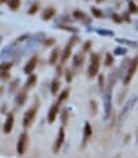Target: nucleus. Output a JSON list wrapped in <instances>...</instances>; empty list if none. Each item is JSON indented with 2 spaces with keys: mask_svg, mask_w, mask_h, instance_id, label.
Masks as SVG:
<instances>
[{
  "mask_svg": "<svg viewBox=\"0 0 138 158\" xmlns=\"http://www.w3.org/2000/svg\"><path fill=\"white\" fill-rule=\"evenodd\" d=\"M126 52H127V49L124 47H120V46L114 48V53L116 56H124Z\"/></svg>",
  "mask_w": 138,
  "mask_h": 158,
  "instance_id": "c756f323",
  "label": "nucleus"
},
{
  "mask_svg": "<svg viewBox=\"0 0 138 158\" xmlns=\"http://www.w3.org/2000/svg\"><path fill=\"white\" fill-rule=\"evenodd\" d=\"M84 61H85V57H84L83 53H77L73 58V67H75V69L80 67L83 65Z\"/></svg>",
  "mask_w": 138,
  "mask_h": 158,
  "instance_id": "6ab92c4d",
  "label": "nucleus"
},
{
  "mask_svg": "<svg viewBox=\"0 0 138 158\" xmlns=\"http://www.w3.org/2000/svg\"><path fill=\"white\" fill-rule=\"evenodd\" d=\"M59 112H60V103L55 102V103L50 106V110H48V112H47V121L50 124H53V123L55 122Z\"/></svg>",
  "mask_w": 138,
  "mask_h": 158,
  "instance_id": "1a4fd4ad",
  "label": "nucleus"
},
{
  "mask_svg": "<svg viewBox=\"0 0 138 158\" xmlns=\"http://www.w3.org/2000/svg\"><path fill=\"white\" fill-rule=\"evenodd\" d=\"M37 112H38V107H36V106L30 107L25 112L24 118H23V127H24L25 129L29 128L32 125L34 118L37 117Z\"/></svg>",
  "mask_w": 138,
  "mask_h": 158,
  "instance_id": "39448f33",
  "label": "nucleus"
},
{
  "mask_svg": "<svg viewBox=\"0 0 138 158\" xmlns=\"http://www.w3.org/2000/svg\"><path fill=\"white\" fill-rule=\"evenodd\" d=\"M116 41L120 44H125V45H130L132 47H137L138 43L136 41H131V40H126V39H116Z\"/></svg>",
  "mask_w": 138,
  "mask_h": 158,
  "instance_id": "4be33fe9",
  "label": "nucleus"
},
{
  "mask_svg": "<svg viewBox=\"0 0 138 158\" xmlns=\"http://www.w3.org/2000/svg\"><path fill=\"white\" fill-rule=\"evenodd\" d=\"M60 87H61V82L59 81V79L54 78L50 83V93L53 95H57L60 90Z\"/></svg>",
  "mask_w": 138,
  "mask_h": 158,
  "instance_id": "a211bd4d",
  "label": "nucleus"
},
{
  "mask_svg": "<svg viewBox=\"0 0 138 158\" xmlns=\"http://www.w3.org/2000/svg\"><path fill=\"white\" fill-rule=\"evenodd\" d=\"M55 39H47V40H45V41L43 42L44 44H45V46L46 47H48V46H51V45H54V43H55Z\"/></svg>",
  "mask_w": 138,
  "mask_h": 158,
  "instance_id": "58836bf2",
  "label": "nucleus"
},
{
  "mask_svg": "<svg viewBox=\"0 0 138 158\" xmlns=\"http://www.w3.org/2000/svg\"><path fill=\"white\" fill-rule=\"evenodd\" d=\"M57 28H59V29H62L64 30V31H67V32H71V33H77L78 32V30L76 29V28L74 27H71V26H67V25H58Z\"/></svg>",
  "mask_w": 138,
  "mask_h": 158,
  "instance_id": "393cba45",
  "label": "nucleus"
},
{
  "mask_svg": "<svg viewBox=\"0 0 138 158\" xmlns=\"http://www.w3.org/2000/svg\"><path fill=\"white\" fill-rule=\"evenodd\" d=\"M30 38H31V35H30V34H23L20 38L17 39V42H18V43H20V42H27V40H29Z\"/></svg>",
  "mask_w": 138,
  "mask_h": 158,
  "instance_id": "e433bc0d",
  "label": "nucleus"
},
{
  "mask_svg": "<svg viewBox=\"0 0 138 158\" xmlns=\"http://www.w3.org/2000/svg\"><path fill=\"white\" fill-rule=\"evenodd\" d=\"M91 135H92V126L89 122H85L84 125V132H83V145H85L90 139Z\"/></svg>",
  "mask_w": 138,
  "mask_h": 158,
  "instance_id": "4468645a",
  "label": "nucleus"
},
{
  "mask_svg": "<svg viewBox=\"0 0 138 158\" xmlns=\"http://www.w3.org/2000/svg\"><path fill=\"white\" fill-rule=\"evenodd\" d=\"M15 47H16L15 43H11V44H9V45H6V47L1 50V52H0V60L6 59L10 55H14V52H15Z\"/></svg>",
  "mask_w": 138,
  "mask_h": 158,
  "instance_id": "f8f14e48",
  "label": "nucleus"
},
{
  "mask_svg": "<svg viewBox=\"0 0 138 158\" xmlns=\"http://www.w3.org/2000/svg\"><path fill=\"white\" fill-rule=\"evenodd\" d=\"M91 13L95 18H102L104 16V13L102 12V10L95 8V6H91Z\"/></svg>",
  "mask_w": 138,
  "mask_h": 158,
  "instance_id": "a878e982",
  "label": "nucleus"
},
{
  "mask_svg": "<svg viewBox=\"0 0 138 158\" xmlns=\"http://www.w3.org/2000/svg\"><path fill=\"white\" fill-rule=\"evenodd\" d=\"M28 145V134L27 131H24L19 135L18 137L17 143H16V152L19 156H23L25 154L26 150H27Z\"/></svg>",
  "mask_w": 138,
  "mask_h": 158,
  "instance_id": "0eeeda50",
  "label": "nucleus"
},
{
  "mask_svg": "<svg viewBox=\"0 0 138 158\" xmlns=\"http://www.w3.org/2000/svg\"><path fill=\"white\" fill-rule=\"evenodd\" d=\"M6 3H8L9 8H10L12 11H16L20 6V1H18V0H12V1H8Z\"/></svg>",
  "mask_w": 138,
  "mask_h": 158,
  "instance_id": "bb28decb",
  "label": "nucleus"
},
{
  "mask_svg": "<svg viewBox=\"0 0 138 158\" xmlns=\"http://www.w3.org/2000/svg\"><path fill=\"white\" fill-rule=\"evenodd\" d=\"M111 95H113V91H111V87H107L106 90L103 95V107H104V120H108L110 117L111 110H113V101H111Z\"/></svg>",
  "mask_w": 138,
  "mask_h": 158,
  "instance_id": "f03ea898",
  "label": "nucleus"
},
{
  "mask_svg": "<svg viewBox=\"0 0 138 158\" xmlns=\"http://www.w3.org/2000/svg\"><path fill=\"white\" fill-rule=\"evenodd\" d=\"M19 83H20V79L19 78H15L14 80H12L10 82V85H9V93H14L16 90L18 89L19 87Z\"/></svg>",
  "mask_w": 138,
  "mask_h": 158,
  "instance_id": "aec40b11",
  "label": "nucleus"
},
{
  "mask_svg": "<svg viewBox=\"0 0 138 158\" xmlns=\"http://www.w3.org/2000/svg\"><path fill=\"white\" fill-rule=\"evenodd\" d=\"M97 32L100 34V35H104V36H113L114 35V31H110V30H103V29H99L97 30Z\"/></svg>",
  "mask_w": 138,
  "mask_h": 158,
  "instance_id": "7c9ffc66",
  "label": "nucleus"
},
{
  "mask_svg": "<svg viewBox=\"0 0 138 158\" xmlns=\"http://www.w3.org/2000/svg\"><path fill=\"white\" fill-rule=\"evenodd\" d=\"M122 18H124V19H125L127 23H130V22H131V17L128 16V13H124V14H123Z\"/></svg>",
  "mask_w": 138,
  "mask_h": 158,
  "instance_id": "79ce46f5",
  "label": "nucleus"
},
{
  "mask_svg": "<svg viewBox=\"0 0 138 158\" xmlns=\"http://www.w3.org/2000/svg\"><path fill=\"white\" fill-rule=\"evenodd\" d=\"M56 15V9L54 6H47L44 9L42 12V19L43 20H50Z\"/></svg>",
  "mask_w": 138,
  "mask_h": 158,
  "instance_id": "2eb2a0df",
  "label": "nucleus"
},
{
  "mask_svg": "<svg viewBox=\"0 0 138 158\" xmlns=\"http://www.w3.org/2000/svg\"><path fill=\"white\" fill-rule=\"evenodd\" d=\"M64 141H65V131H64V127L61 126L58 131V135H57V138H56L55 141V144L53 146V150L55 154H58L61 150V148L64 144Z\"/></svg>",
  "mask_w": 138,
  "mask_h": 158,
  "instance_id": "6e6552de",
  "label": "nucleus"
},
{
  "mask_svg": "<svg viewBox=\"0 0 138 158\" xmlns=\"http://www.w3.org/2000/svg\"><path fill=\"white\" fill-rule=\"evenodd\" d=\"M90 47H91V41H88V42H86L85 45L83 46V50L84 52H88V50L90 49Z\"/></svg>",
  "mask_w": 138,
  "mask_h": 158,
  "instance_id": "ea45409f",
  "label": "nucleus"
},
{
  "mask_svg": "<svg viewBox=\"0 0 138 158\" xmlns=\"http://www.w3.org/2000/svg\"><path fill=\"white\" fill-rule=\"evenodd\" d=\"M60 56V48L59 47H55L51 50L50 55V59H48V63L50 65H55L58 61V58Z\"/></svg>",
  "mask_w": 138,
  "mask_h": 158,
  "instance_id": "dca6fc26",
  "label": "nucleus"
},
{
  "mask_svg": "<svg viewBox=\"0 0 138 158\" xmlns=\"http://www.w3.org/2000/svg\"><path fill=\"white\" fill-rule=\"evenodd\" d=\"M90 107H91V112L92 114H97V102L94 101H90Z\"/></svg>",
  "mask_w": 138,
  "mask_h": 158,
  "instance_id": "c9c22d12",
  "label": "nucleus"
},
{
  "mask_svg": "<svg viewBox=\"0 0 138 158\" xmlns=\"http://www.w3.org/2000/svg\"><path fill=\"white\" fill-rule=\"evenodd\" d=\"M100 56L95 52H92L90 56V64L88 67V76L93 78L99 74L100 71Z\"/></svg>",
  "mask_w": 138,
  "mask_h": 158,
  "instance_id": "7ed1b4c3",
  "label": "nucleus"
},
{
  "mask_svg": "<svg viewBox=\"0 0 138 158\" xmlns=\"http://www.w3.org/2000/svg\"><path fill=\"white\" fill-rule=\"evenodd\" d=\"M10 77H11L10 72H6V71L0 72V80H2V81H6L9 78H10Z\"/></svg>",
  "mask_w": 138,
  "mask_h": 158,
  "instance_id": "72a5a7b5",
  "label": "nucleus"
},
{
  "mask_svg": "<svg viewBox=\"0 0 138 158\" xmlns=\"http://www.w3.org/2000/svg\"><path fill=\"white\" fill-rule=\"evenodd\" d=\"M27 91H26L25 89H22L20 91H18V93L16 94L15 98H14V102H15L16 106L18 107H22L25 105L26 101H27Z\"/></svg>",
  "mask_w": 138,
  "mask_h": 158,
  "instance_id": "ddd939ff",
  "label": "nucleus"
},
{
  "mask_svg": "<svg viewBox=\"0 0 138 158\" xmlns=\"http://www.w3.org/2000/svg\"><path fill=\"white\" fill-rule=\"evenodd\" d=\"M114 58L113 57V55H111L110 52H107L106 55H105L104 64L106 66H111L114 64Z\"/></svg>",
  "mask_w": 138,
  "mask_h": 158,
  "instance_id": "b1692460",
  "label": "nucleus"
},
{
  "mask_svg": "<svg viewBox=\"0 0 138 158\" xmlns=\"http://www.w3.org/2000/svg\"><path fill=\"white\" fill-rule=\"evenodd\" d=\"M73 16L75 18H77V19L83 20V22H84V20H88V18H89L88 16L86 15V14L84 13V12H81L80 10H75V11H74V12H73Z\"/></svg>",
  "mask_w": 138,
  "mask_h": 158,
  "instance_id": "5701e85b",
  "label": "nucleus"
},
{
  "mask_svg": "<svg viewBox=\"0 0 138 158\" xmlns=\"http://www.w3.org/2000/svg\"><path fill=\"white\" fill-rule=\"evenodd\" d=\"M37 63H38V58L37 57L30 58L29 61H28L24 66V73L26 75H31V74L33 73V71L36 69Z\"/></svg>",
  "mask_w": 138,
  "mask_h": 158,
  "instance_id": "9b49d317",
  "label": "nucleus"
},
{
  "mask_svg": "<svg viewBox=\"0 0 138 158\" xmlns=\"http://www.w3.org/2000/svg\"><path fill=\"white\" fill-rule=\"evenodd\" d=\"M136 103H137L136 94L131 95L130 98L126 101V103L124 104V106H123L122 110H121V112H120V115H119V124H123V123H124V121L128 118L130 113L132 112V110L134 109Z\"/></svg>",
  "mask_w": 138,
  "mask_h": 158,
  "instance_id": "f257e3e1",
  "label": "nucleus"
},
{
  "mask_svg": "<svg viewBox=\"0 0 138 158\" xmlns=\"http://www.w3.org/2000/svg\"><path fill=\"white\" fill-rule=\"evenodd\" d=\"M37 81H38V76L34 75V74H31V75H29V77L27 78V81H26V83H25V87L23 88V89H25L26 91H28L29 89H31V88H33L34 85H36Z\"/></svg>",
  "mask_w": 138,
  "mask_h": 158,
  "instance_id": "f3484780",
  "label": "nucleus"
},
{
  "mask_svg": "<svg viewBox=\"0 0 138 158\" xmlns=\"http://www.w3.org/2000/svg\"><path fill=\"white\" fill-rule=\"evenodd\" d=\"M69 95H70V89L69 88H67V89H64V90H62L61 93L59 94V96H58V103H60L61 104L62 102H64V101H67V98H69Z\"/></svg>",
  "mask_w": 138,
  "mask_h": 158,
  "instance_id": "412c9836",
  "label": "nucleus"
},
{
  "mask_svg": "<svg viewBox=\"0 0 138 158\" xmlns=\"http://www.w3.org/2000/svg\"><path fill=\"white\" fill-rule=\"evenodd\" d=\"M60 120H61V122H62V125H67V121H69V112H67V110L65 108L61 111Z\"/></svg>",
  "mask_w": 138,
  "mask_h": 158,
  "instance_id": "cd10ccee",
  "label": "nucleus"
},
{
  "mask_svg": "<svg viewBox=\"0 0 138 158\" xmlns=\"http://www.w3.org/2000/svg\"><path fill=\"white\" fill-rule=\"evenodd\" d=\"M128 13H132V14L138 13V6H136L135 2H133V1L128 2Z\"/></svg>",
  "mask_w": 138,
  "mask_h": 158,
  "instance_id": "c85d7f7f",
  "label": "nucleus"
},
{
  "mask_svg": "<svg viewBox=\"0 0 138 158\" xmlns=\"http://www.w3.org/2000/svg\"><path fill=\"white\" fill-rule=\"evenodd\" d=\"M137 69H138V57H134L132 60H131V63H130V65H128L127 71H126L124 77L122 78L123 85H126L132 81L134 75L136 74Z\"/></svg>",
  "mask_w": 138,
  "mask_h": 158,
  "instance_id": "20e7f679",
  "label": "nucleus"
},
{
  "mask_svg": "<svg viewBox=\"0 0 138 158\" xmlns=\"http://www.w3.org/2000/svg\"><path fill=\"white\" fill-rule=\"evenodd\" d=\"M111 19H113L116 24H121V23L123 22L122 16L119 15V14H117V13H113V15H111Z\"/></svg>",
  "mask_w": 138,
  "mask_h": 158,
  "instance_id": "473e14b6",
  "label": "nucleus"
},
{
  "mask_svg": "<svg viewBox=\"0 0 138 158\" xmlns=\"http://www.w3.org/2000/svg\"><path fill=\"white\" fill-rule=\"evenodd\" d=\"M39 6H40L39 3H33L31 6H30L29 10H28V14H29V15H33V14H36L39 10Z\"/></svg>",
  "mask_w": 138,
  "mask_h": 158,
  "instance_id": "2f4dec72",
  "label": "nucleus"
},
{
  "mask_svg": "<svg viewBox=\"0 0 138 158\" xmlns=\"http://www.w3.org/2000/svg\"><path fill=\"white\" fill-rule=\"evenodd\" d=\"M78 41H79V39L77 38L76 35H73L69 40V42H67V45H65L64 49H63L61 52V63H64V62L67 61V59H69L72 53V49H73V47L75 46V44Z\"/></svg>",
  "mask_w": 138,
  "mask_h": 158,
  "instance_id": "423d86ee",
  "label": "nucleus"
},
{
  "mask_svg": "<svg viewBox=\"0 0 138 158\" xmlns=\"http://www.w3.org/2000/svg\"><path fill=\"white\" fill-rule=\"evenodd\" d=\"M65 80H67V82H72V80H73V73L70 69L65 71Z\"/></svg>",
  "mask_w": 138,
  "mask_h": 158,
  "instance_id": "f704fd0d",
  "label": "nucleus"
},
{
  "mask_svg": "<svg viewBox=\"0 0 138 158\" xmlns=\"http://www.w3.org/2000/svg\"><path fill=\"white\" fill-rule=\"evenodd\" d=\"M14 114L12 112H9L6 114V121H4V124H3V127H2V131L4 134H10L13 129V126H14Z\"/></svg>",
  "mask_w": 138,
  "mask_h": 158,
  "instance_id": "9d476101",
  "label": "nucleus"
},
{
  "mask_svg": "<svg viewBox=\"0 0 138 158\" xmlns=\"http://www.w3.org/2000/svg\"><path fill=\"white\" fill-rule=\"evenodd\" d=\"M104 75L103 74H101V75H99V85L101 89H103L104 88V85H105V79H104Z\"/></svg>",
  "mask_w": 138,
  "mask_h": 158,
  "instance_id": "4c0bfd02",
  "label": "nucleus"
},
{
  "mask_svg": "<svg viewBox=\"0 0 138 158\" xmlns=\"http://www.w3.org/2000/svg\"><path fill=\"white\" fill-rule=\"evenodd\" d=\"M61 74H62V66H61V64H60V65L57 66V75L61 76Z\"/></svg>",
  "mask_w": 138,
  "mask_h": 158,
  "instance_id": "a19ab883",
  "label": "nucleus"
}]
</instances>
